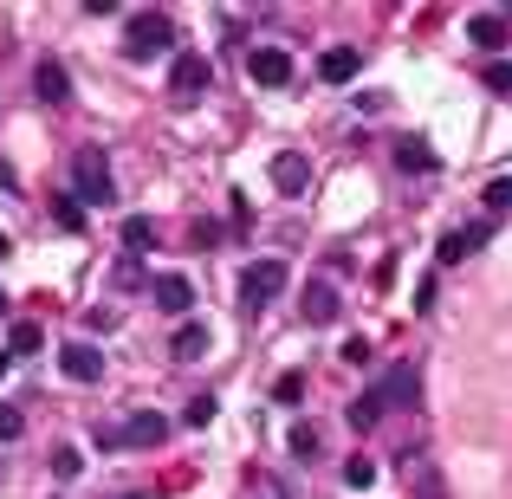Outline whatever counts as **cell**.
Instances as JSON below:
<instances>
[{"label":"cell","mask_w":512,"mask_h":499,"mask_svg":"<svg viewBox=\"0 0 512 499\" xmlns=\"http://www.w3.org/2000/svg\"><path fill=\"white\" fill-rule=\"evenodd\" d=\"M318 78H325V85H350V78H357V52H350V46H331L325 59H318Z\"/></svg>","instance_id":"obj_14"},{"label":"cell","mask_w":512,"mask_h":499,"mask_svg":"<svg viewBox=\"0 0 512 499\" xmlns=\"http://www.w3.org/2000/svg\"><path fill=\"white\" fill-rule=\"evenodd\" d=\"M182 422H188V428H208V422H214V396H188Z\"/></svg>","instance_id":"obj_28"},{"label":"cell","mask_w":512,"mask_h":499,"mask_svg":"<svg viewBox=\"0 0 512 499\" xmlns=\"http://www.w3.org/2000/svg\"><path fill=\"white\" fill-rule=\"evenodd\" d=\"M111 279L130 292V286H143V266H137V260H117V273H111Z\"/></svg>","instance_id":"obj_31"},{"label":"cell","mask_w":512,"mask_h":499,"mask_svg":"<svg viewBox=\"0 0 512 499\" xmlns=\"http://www.w3.org/2000/svg\"><path fill=\"white\" fill-rule=\"evenodd\" d=\"M7 253H13V240H7V234H0V260H7Z\"/></svg>","instance_id":"obj_35"},{"label":"cell","mask_w":512,"mask_h":499,"mask_svg":"<svg viewBox=\"0 0 512 499\" xmlns=\"http://www.w3.org/2000/svg\"><path fill=\"white\" fill-rule=\"evenodd\" d=\"M402 474L415 480V493H422V499H441V474H435L428 461H415V454H402Z\"/></svg>","instance_id":"obj_16"},{"label":"cell","mask_w":512,"mask_h":499,"mask_svg":"<svg viewBox=\"0 0 512 499\" xmlns=\"http://www.w3.org/2000/svg\"><path fill=\"white\" fill-rule=\"evenodd\" d=\"M279 292H286V266L279 260H253L247 273H240V305H247V312H260V305L279 299Z\"/></svg>","instance_id":"obj_3"},{"label":"cell","mask_w":512,"mask_h":499,"mask_svg":"<svg viewBox=\"0 0 512 499\" xmlns=\"http://www.w3.org/2000/svg\"><path fill=\"white\" fill-rule=\"evenodd\" d=\"M85 325L91 331H117V312H111V305H104V312H85Z\"/></svg>","instance_id":"obj_33"},{"label":"cell","mask_w":512,"mask_h":499,"mask_svg":"<svg viewBox=\"0 0 512 499\" xmlns=\"http://www.w3.org/2000/svg\"><path fill=\"white\" fill-rule=\"evenodd\" d=\"M52 214H59V227H72V234L85 227V201H72V195H59V201H52Z\"/></svg>","instance_id":"obj_25"},{"label":"cell","mask_w":512,"mask_h":499,"mask_svg":"<svg viewBox=\"0 0 512 499\" xmlns=\"http://www.w3.org/2000/svg\"><path fill=\"white\" fill-rule=\"evenodd\" d=\"M59 363H65V376H72V383H98V376H104V357L91 344H65Z\"/></svg>","instance_id":"obj_9"},{"label":"cell","mask_w":512,"mask_h":499,"mask_svg":"<svg viewBox=\"0 0 512 499\" xmlns=\"http://www.w3.org/2000/svg\"><path fill=\"white\" fill-rule=\"evenodd\" d=\"M247 72H253V85H266V91L292 85V59H286V52H279V46H253Z\"/></svg>","instance_id":"obj_6"},{"label":"cell","mask_w":512,"mask_h":499,"mask_svg":"<svg viewBox=\"0 0 512 499\" xmlns=\"http://www.w3.org/2000/svg\"><path fill=\"white\" fill-rule=\"evenodd\" d=\"M292 454H299V461H318V428H312V422L292 428Z\"/></svg>","instance_id":"obj_26"},{"label":"cell","mask_w":512,"mask_h":499,"mask_svg":"<svg viewBox=\"0 0 512 499\" xmlns=\"http://www.w3.org/2000/svg\"><path fill=\"white\" fill-rule=\"evenodd\" d=\"M39 344H46V331H39L33 318H20V325L7 331V350H13V357H20V350H39Z\"/></svg>","instance_id":"obj_20"},{"label":"cell","mask_w":512,"mask_h":499,"mask_svg":"<svg viewBox=\"0 0 512 499\" xmlns=\"http://www.w3.org/2000/svg\"><path fill=\"white\" fill-rule=\"evenodd\" d=\"M370 480H376V467L363 461V454H350V461H344V487H357V493H363Z\"/></svg>","instance_id":"obj_27"},{"label":"cell","mask_w":512,"mask_h":499,"mask_svg":"<svg viewBox=\"0 0 512 499\" xmlns=\"http://www.w3.org/2000/svg\"><path fill=\"white\" fill-rule=\"evenodd\" d=\"M201 350H208V325H182V331H175V357H182V363H195Z\"/></svg>","instance_id":"obj_18"},{"label":"cell","mask_w":512,"mask_h":499,"mask_svg":"<svg viewBox=\"0 0 512 499\" xmlns=\"http://www.w3.org/2000/svg\"><path fill=\"white\" fill-rule=\"evenodd\" d=\"M72 182H78V201H91V208H111V201H117L111 163H104L98 150H78L72 156Z\"/></svg>","instance_id":"obj_2"},{"label":"cell","mask_w":512,"mask_h":499,"mask_svg":"<svg viewBox=\"0 0 512 499\" xmlns=\"http://www.w3.org/2000/svg\"><path fill=\"white\" fill-rule=\"evenodd\" d=\"M350 428H376V422H383V389H370V396H357V402H350Z\"/></svg>","instance_id":"obj_17"},{"label":"cell","mask_w":512,"mask_h":499,"mask_svg":"<svg viewBox=\"0 0 512 499\" xmlns=\"http://www.w3.org/2000/svg\"><path fill=\"white\" fill-rule=\"evenodd\" d=\"M208 85H214V65L201 59V52H182V59L169 65V91H175V104H195Z\"/></svg>","instance_id":"obj_4"},{"label":"cell","mask_w":512,"mask_h":499,"mask_svg":"<svg viewBox=\"0 0 512 499\" xmlns=\"http://www.w3.org/2000/svg\"><path fill=\"white\" fill-rule=\"evenodd\" d=\"M169 46H175L169 13H130V26H124V52L130 59H163Z\"/></svg>","instance_id":"obj_1"},{"label":"cell","mask_w":512,"mask_h":499,"mask_svg":"<svg viewBox=\"0 0 512 499\" xmlns=\"http://www.w3.org/2000/svg\"><path fill=\"white\" fill-rule=\"evenodd\" d=\"M124 240H130V247H156V221H150V214H130V221H124Z\"/></svg>","instance_id":"obj_21"},{"label":"cell","mask_w":512,"mask_h":499,"mask_svg":"<svg viewBox=\"0 0 512 499\" xmlns=\"http://www.w3.org/2000/svg\"><path fill=\"white\" fill-rule=\"evenodd\" d=\"M20 409H13V402H0V441H13V435H20Z\"/></svg>","instance_id":"obj_30"},{"label":"cell","mask_w":512,"mask_h":499,"mask_svg":"<svg viewBox=\"0 0 512 499\" xmlns=\"http://www.w3.org/2000/svg\"><path fill=\"white\" fill-rule=\"evenodd\" d=\"M299 312H305V325H338V312H344V299L331 286H305V299H299Z\"/></svg>","instance_id":"obj_7"},{"label":"cell","mask_w":512,"mask_h":499,"mask_svg":"<svg viewBox=\"0 0 512 499\" xmlns=\"http://www.w3.org/2000/svg\"><path fill=\"white\" fill-rule=\"evenodd\" d=\"M376 389H383V402H389V396L415 402V389H422V383H415V370H409V363H402V370H389V376H383V383H376Z\"/></svg>","instance_id":"obj_19"},{"label":"cell","mask_w":512,"mask_h":499,"mask_svg":"<svg viewBox=\"0 0 512 499\" xmlns=\"http://www.w3.org/2000/svg\"><path fill=\"white\" fill-rule=\"evenodd\" d=\"M52 474H59V480H78V474H85V454H78V448H52Z\"/></svg>","instance_id":"obj_22"},{"label":"cell","mask_w":512,"mask_h":499,"mask_svg":"<svg viewBox=\"0 0 512 499\" xmlns=\"http://www.w3.org/2000/svg\"><path fill=\"white\" fill-rule=\"evenodd\" d=\"M273 182L286 188V195H305V182H312V163H305L299 150H286V156H273Z\"/></svg>","instance_id":"obj_11"},{"label":"cell","mask_w":512,"mask_h":499,"mask_svg":"<svg viewBox=\"0 0 512 499\" xmlns=\"http://www.w3.org/2000/svg\"><path fill=\"white\" fill-rule=\"evenodd\" d=\"M487 234H493V221H474V227H454V234H441L435 260H441V266H461L467 253H480V247H487Z\"/></svg>","instance_id":"obj_5"},{"label":"cell","mask_w":512,"mask_h":499,"mask_svg":"<svg viewBox=\"0 0 512 499\" xmlns=\"http://www.w3.org/2000/svg\"><path fill=\"white\" fill-rule=\"evenodd\" d=\"M338 357H344V363H370V344H363V337H350V344L338 350Z\"/></svg>","instance_id":"obj_32"},{"label":"cell","mask_w":512,"mask_h":499,"mask_svg":"<svg viewBox=\"0 0 512 499\" xmlns=\"http://www.w3.org/2000/svg\"><path fill=\"white\" fill-rule=\"evenodd\" d=\"M512 208V175H493L487 182V214H506Z\"/></svg>","instance_id":"obj_23"},{"label":"cell","mask_w":512,"mask_h":499,"mask_svg":"<svg viewBox=\"0 0 512 499\" xmlns=\"http://www.w3.org/2000/svg\"><path fill=\"white\" fill-rule=\"evenodd\" d=\"M273 396H279V402H299V396H305V376H299V370H286V376L273 383Z\"/></svg>","instance_id":"obj_29"},{"label":"cell","mask_w":512,"mask_h":499,"mask_svg":"<svg viewBox=\"0 0 512 499\" xmlns=\"http://www.w3.org/2000/svg\"><path fill=\"white\" fill-rule=\"evenodd\" d=\"M0 312H7V292H0Z\"/></svg>","instance_id":"obj_36"},{"label":"cell","mask_w":512,"mask_h":499,"mask_svg":"<svg viewBox=\"0 0 512 499\" xmlns=\"http://www.w3.org/2000/svg\"><path fill=\"white\" fill-rule=\"evenodd\" d=\"M124 441H130V448H163V441H169V422L156 409H143V415H130Z\"/></svg>","instance_id":"obj_10"},{"label":"cell","mask_w":512,"mask_h":499,"mask_svg":"<svg viewBox=\"0 0 512 499\" xmlns=\"http://www.w3.org/2000/svg\"><path fill=\"white\" fill-rule=\"evenodd\" d=\"M33 91H39V104H65V98H72V78H65V65H59V59H39Z\"/></svg>","instance_id":"obj_8"},{"label":"cell","mask_w":512,"mask_h":499,"mask_svg":"<svg viewBox=\"0 0 512 499\" xmlns=\"http://www.w3.org/2000/svg\"><path fill=\"white\" fill-rule=\"evenodd\" d=\"M396 163L415 169V175H428V169H435V150H428L422 137H402V143H396Z\"/></svg>","instance_id":"obj_15"},{"label":"cell","mask_w":512,"mask_h":499,"mask_svg":"<svg viewBox=\"0 0 512 499\" xmlns=\"http://www.w3.org/2000/svg\"><path fill=\"white\" fill-rule=\"evenodd\" d=\"M156 305H163V312H175V318H182L188 305H195V286H188L182 273H163V279H156Z\"/></svg>","instance_id":"obj_12"},{"label":"cell","mask_w":512,"mask_h":499,"mask_svg":"<svg viewBox=\"0 0 512 499\" xmlns=\"http://www.w3.org/2000/svg\"><path fill=\"white\" fill-rule=\"evenodd\" d=\"M13 370V350H0V376H7Z\"/></svg>","instance_id":"obj_34"},{"label":"cell","mask_w":512,"mask_h":499,"mask_svg":"<svg viewBox=\"0 0 512 499\" xmlns=\"http://www.w3.org/2000/svg\"><path fill=\"white\" fill-rule=\"evenodd\" d=\"M467 39H474L480 52H500L506 46V20L500 13H474V20H467Z\"/></svg>","instance_id":"obj_13"},{"label":"cell","mask_w":512,"mask_h":499,"mask_svg":"<svg viewBox=\"0 0 512 499\" xmlns=\"http://www.w3.org/2000/svg\"><path fill=\"white\" fill-rule=\"evenodd\" d=\"M480 78H487V91H500V98H512V59H493Z\"/></svg>","instance_id":"obj_24"}]
</instances>
